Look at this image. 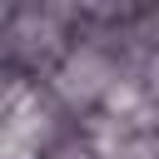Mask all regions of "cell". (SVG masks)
Masks as SVG:
<instances>
[{"label": "cell", "mask_w": 159, "mask_h": 159, "mask_svg": "<svg viewBox=\"0 0 159 159\" xmlns=\"http://www.w3.org/2000/svg\"><path fill=\"white\" fill-rule=\"evenodd\" d=\"M55 84H60V94H65L70 104H94V99H104V94H109L114 70L104 65V55H94V50H75V55L60 65Z\"/></svg>", "instance_id": "cell-1"}, {"label": "cell", "mask_w": 159, "mask_h": 159, "mask_svg": "<svg viewBox=\"0 0 159 159\" xmlns=\"http://www.w3.org/2000/svg\"><path fill=\"white\" fill-rule=\"evenodd\" d=\"M15 40H20V55H55V45H60V30H55V20H40V15H25L20 25H15Z\"/></svg>", "instance_id": "cell-2"}, {"label": "cell", "mask_w": 159, "mask_h": 159, "mask_svg": "<svg viewBox=\"0 0 159 159\" xmlns=\"http://www.w3.org/2000/svg\"><path fill=\"white\" fill-rule=\"evenodd\" d=\"M80 5H84V10H109L114 0H80Z\"/></svg>", "instance_id": "cell-3"}, {"label": "cell", "mask_w": 159, "mask_h": 159, "mask_svg": "<svg viewBox=\"0 0 159 159\" xmlns=\"http://www.w3.org/2000/svg\"><path fill=\"white\" fill-rule=\"evenodd\" d=\"M0 20H5V0H0Z\"/></svg>", "instance_id": "cell-4"}]
</instances>
